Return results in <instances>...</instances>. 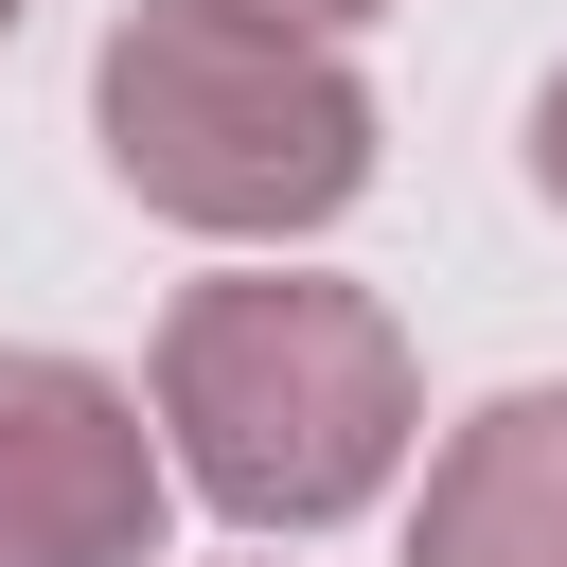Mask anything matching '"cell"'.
Returning <instances> with one entry per match:
<instances>
[{"label":"cell","mask_w":567,"mask_h":567,"mask_svg":"<svg viewBox=\"0 0 567 567\" xmlns=\"http://www.w3.org/2000/svg\"><path fill=\"white\" fill-rule=\"evenodd\" d=\"M177 461L124 372L89 354H0V567H159Z\"/></svg>","instance_id":"cell-3"},{"label":"cell","mask_w":567,"mask_h":567,"mask_svg":"<svg viewBox=\"0 0 567 567\" xmlns=\"http://www.w3.org/2000/svg\"><path fill=\"white\" fill-rule=\"evenodd\" d=\"M532 195H549V213H567V71H549V89H532Z\"/></svg>","instance_id":"cell-6"},{"label":"cell","mask_w":567,"mask_h":567,"mask_svg":"<svg viewBox=\"0 0 567 567\" xmlns=\"http://www.w3.org/2000/svg\"><path fill=\"white\" fill-rule=\"evenodd\" d=\"M142 425H159L177 496H213L230 532H337V514H372L408 478L425 372H408V319L372 284L230 266V284H177Z\"/></svg>","instance_id":"cell-1"},{"label":"cell","mask_w":567,"mask_h":567,"mask_svg":"<svg viewBox=\"0 0 567 567\" xmlns=\"http://www.w3.org/2000/svg\"><path fill=\"white\" fill-rule=\"evenodd\" d=\"M0 35H18V0H0Z\"/></svg>","instance_id":"cell-7"},{"label":"cell","mask_w":567,"mask_h":567,"mask_svg":"<svg viewBox=\"0 0 567 567\" xmlns=\"http://www.w3.org/2000/svg\"><path fill=\"white\" fill-rule=\"evenodd\" d=\"M408 567H567V390H496L443 425L408 496Z\"/></svg>","instance_id":"cell-4"},{"label":"cell","mask_w":567,"mask_h":567,"mask_svg":"<svg viewBox=\"0 0 567 567\" xmlns=\"http://www.w3.org/2000/svg\"><path fill=\"white\" fill-rule=\"evenodd\" d=\"M213 18H266V35H319V53H337V35H372L390 0H213Z\"/></svg>","instance_id":"cell-5"},{"label":"cell","mask_w":567,"mask_h":567,"mask_svg":"<svg viewBox=\"0 0 567 567\" xmlns=\"http://www.w3.org/2000/svg\"><path fill=\"white\" fill-rule=\"evenodd\" d=\"M89 142L159 230L213 248H301L372 195V89L319 35L213 18V0H124L89 53Z\"/></svg>","instance_id":"cell-2"}]
</instances>
